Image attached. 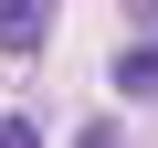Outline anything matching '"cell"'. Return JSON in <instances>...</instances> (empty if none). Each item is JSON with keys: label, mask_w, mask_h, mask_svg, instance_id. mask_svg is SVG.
<instances>
[{"label": "cell", "mask_w": 158, "mask_h": 148, "mask_svg": "<svg viewBox=\"0 0 158 148\" xmlns=\"http://www.w3.org/2000/svg\"><path fill=\"white\" fill-rule=\"evenodd\" d=\"M53 42V11H0V53H42Z\"/></svg>", "instance_id": "obj_1"}, {"label": "cell", "mask_w": 158, "mask_h": 148, "mask_svg": "<svg viewBox=\"0 0 158 148\" xmlns=\"http://www.w3.org/2000/svg\"><path fill=\"white\" fill-rule=\"evenodd\" d=\"M116 85H127V95H158V32H148V42H127V53H116Z\"/></svg>", "instance_id": "obj_2"}, {"label": "cell", "mask_w": 158, "mask_h": 148, "mask_svg": "<svg viewBox=\"0 0 158 148\" xmlns=\"http://www.w3.org/2000/svg\"><path fill=\"white\" fill-rule=\"evenodd\" d=\"M0 148H42V137H32V127H21V116H0Z\"/></svg>", "instance_id": "obj_3"}, {"label": "cell", "mask_w": 158, "mask_h": 148, "mask_svg": "<svg viewBox=\"0 0 158 148\" xmlns=\"http://www.w3.org/2000/svg\"><path fill=\"white\" fill-rule=\"evenodd\" d=\"M74 148H116V127H85V137H74Z\"/></svg>", "instance_id": "obj_4"}]
</instances>
